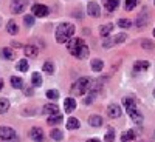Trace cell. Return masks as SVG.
<instances>
[{"instance_id":"6","label":"cell","mask_w":155,"mask_h":142,"mask_svg":"<svg viewBox=\"0 0 155 142\" xmlns=\"http://www.w3.org/2000/svg\"><path fill=\"white\" fill-rule=\"evenodd\" d=\"M88 54H90V49H88V46L85 43H82L78 49H74V53H73V56L78 57V59H87Z\"/></svg>"},{"instance_id":"44","label":"cell","mask_w":155,"mask_h":142,"mask_svg":"<svg viewBox=\"0 0 155 142\" xmlns=\"http://www.w3.org/2000/svg\"><path fill=\"white\" fill-rule=\"evenodd\" d=\"M153 142H155V134H153Z\"/></svg>"},{"instance_id":"11","label":"cell","mask_w":155,"mask_h":142,"mask_svg":"<svg viewBox=\"0 0 155 142\" xmlns=\"http://www.w3.org/2000/svg\"><path fill=\"white\" fill-rule=\"evenodd\" d=\"M107 114H109V118L118 119L120 116H121V108H120L118 105L112 104V105H109V107H107Z\"/></svg>"},{"instance_id":"17","label":"cell","mask_w":155,"mask_h":142,"mask_svg":"<svg viewBox=\"0 0 155 142\" xmlns=\"http://www.w3.org/2000/svg\"><path fill=\"white\" fill-rule=\"evenodd\" d=\"M62 114H51V116H48V119H47V122H48V125H59V124H62Z\"/></svg>"},{"instance_id":"37","label":"cell","mask_w":155,"mask_h":142,"mask_svg":"<svg viewBox=\"0 0 155 142\" xmlns=\"http://www.w3.org/2000/svg\"><path fill=\"white\" fill-rule=\"evenodd\" d=\"M23 22H25L27 27H33V25H34V16H25L23 17Z\"/></svg>"},{"instance_id":"31","label":"cell","mask_w":155,"mask_h":142,"mask_svg":"<svg viewBox=\"0 0 155 142\" xmlns=\"http://www.w3.org/2000/svg\"><path fill=\"white\" fill-rule=\"evenodd\" d=\"M44 71L47 73V74H53L54 73V65L51 62H45L44 63Z\"/></svg>"},{"instance_id":"41","label":"cell","mask_w":155,"mask_h":142,"mask_svg":"<svg viewBox=\"0 0 155 142\" xmlns=\"http://www.w3.org/2000/svg\"><path fill=\"white\" fill-rule=\"evenodd\" d=\"M87 142H99V140H98V139H88Z\"/></svg>"},{"instance_id":"13","label":"cell","mask_w":155,"mask_h":142,"mask_svg":"<svg viewBox=\"0 0 155 142\" xmlns=\"http://www.w3.org/2000/svg\"><path fill=\"white\" fill-rule=\"evenodd\" d=\"M23 53H25V56L27 57H37V54H39V49L34 46V45H27L23 48Z\"/></svg>"},{"instance_id":"20","label":"cell","mask_w":155,"mask_h":142,"mask_svg":"<svg viewBox=\"0 0 155 142\" xmlns=\"http://www.w3.org/2000/svg\"><path fill=\"white\" fill-rule=\"evenodd\" d=\"M112 30H113V23H107V25H102V27L99 28V34L102 36V37H107L110 33H112Z\"/></svg>"},{"instance_id":"3","label":"cell","mask_w":155,"mask_h":142,"mask_svg":"<svg viewBox=\"0 0 155 142\" xmlns=\"http://www.w3.org/2000/svg\"><path fill=\"white\" fill-rule=\"evenodd\" d=\"M30 137L33 139V142H45V134H44V131H42V128H39V127L31 128Z\"/></svg>"},{"instance_id":"30","label":"cell","mask_w":155,"mask_h":142,"mask_svg":"<svg viewBox=\"0 0 155 142\" xmlns=\"http://www.w3.org/2000/svg\"><path fill=\"white\" fill-rule=\"evenodd\" d=\"M130 25H132V22L130 20H129V19H120L118 20V27L120 28H130Z\"/></svg>"},{"instance_id":"34","label":"cell","mask_w":155,"mask_h":142,"mask_svg":"<svg viewBox=\"0 0 155 142\" xmlns=\"http://www.w3.org/2000/svg\"><path fill=\"white\" fill-rule=\"evenodd\" d=\"M126 39H127V36H126L124 33H121V34H118V36L113 37V42H115V45H116V43H123Z\"/></svg>"},{"instance_id":"21","label":"cell","mask_w":155,"mask_h":142,"mask_svg":"<svg viewBox=\"0 0 155 142\" xmlns=\"http://www.w3.org/2000/svg\"><path fill=\"white\" fill-rule=\"evenodd\" d=\"M134 139H135V131L134 130L123 131V134H121V140L123 142H129V140H134Z\"/></svg>"},{"instance_id":"23","label":"cell","mask_w":155,"mask_h":142,"mask_svg":"<svg viewBox=\"0 0 155 142\" xmlns=\"http://www.w3.org/2000/svg\"><path fill=\"white\" fill-rule=\"evenodd\" d=\"M102 67H104V62H102L101 59H93V60H92V70H93V71L98 73V71L102 70Z\"/></svg>"},{"instance_id":"36","label":"cell","mask_w":155,"mask_h":142,"mask_svg":"<svg viewBox=\"0 0 155 142\" xmlns=\"http://www.w3.org/2000/svg\"><path fill=\"white\" fill-rule=\"evenodd\" d=\"M47 97L54 100V99H58V97H59V93L56 91V90H48V91H47Z\"/></svg>"},{"instance_id":"40","label":"cell","mask_w":155,"mask_h":142,"mask_svg":"<svg viewBox=\"0 0 155 142\" xmlns=\"http://www.w3.org/2000/svg\"><path fill=\"white\" fill-rule=\"evenodd\" d=\"M23 93L27 94V96H31V94H33V90H31V87H27V88L23 90Z\"/></svg>"},{"instance_id":"42","label":"cell","mask_w":155,"mask_h":142,"mask_svg":"<svg viewBox=\"0 0 155 142\" xmlns=\"http://www.w3.org/2000/svg\"><path fill=\"white\" fill-rule=\"evenodd\" d=\"M2 88H3V80L0 79V90H2Z\"/></svg>"},{"instance_id":"12","label":"cell","mask_w":155,"mask_h":142,"mask_svg":"<svg viewBox=\"0 0 155 142\" xmlns=\"http://www.w3.org/2000/svg\"><path fill=\"white\" fill-rule=\"evenodd\" d=\"M74 108H76V100L73 97H67L64 100V110H65V113H71V111H74Z\"/></svg>"},{"instance_id":"8","label":"cell","mask_w":155,"mask_h":142,"mask_svg":"<svg viewBox=\"0 0 155 142\" xmlns=\"http://www.w3.org/2000/svg\"><path fill=\"white\" fill-rule=\"evenodd\" d=\"M87 12H88V16H92V17H99L101 16V8L96 2H90L87 5Z\"/></svg>"},{"instance_id":"43","label":"cell","mask_w":155,"mask_h":142,"mask_svg":"<svg viewBox=\"0 0 155 142\" xmlns=\"http://www.w3.org/2000/svg\"><path fill=\"white\" fill-rule=\"evenodd\" d=\"M153 97H155V90H153Z\"/></svg>"},{"instance_id":"33","label":"cell","mask_w":155,"mask_h":142,"mask_svg":"<svg viewBox=\"0 0 155 142\" xmlns=\"http://www.w3.org/2000/svg\"><path fill=\"white\" fill-rule=\"evenodd\" d=\"M17 70H19V71H28V62L25 60V59L19 60V63H17Z\"/></svg>"},{"instance_id":"15","label":"cell","mask_w":155,"mask_h":142,"mask_svg":"<svg viewBox=\"0 0 155 142\" xmlns=\"http://www.w3.org/2000/svg\"><path fill=\"white\" fill-rule=\"evenodd\" d=\"M42 111H44V114H48V116L58 114V113H59V107H58L56 104H47V105L42 108Z\"/></svg>"},{"instance_id":"27","label":"cell","mask_w":155,"mask_h":142,"mask_svg":"<svg viewBox=\"0 0 155 142\" xmlns=\"http://www.w3.org/2000/svg\"><path fill=\"white\" fill-rule=\"evenodd\" d=\"M31 82H33L34 87H41V85H42V76L39 74V73H33V76H31Z\"/></svg>"},{"instance_id":"7","label":"cell","mask_w":155,"mask_h":142,"mask_svg":"<svg viewBox=\"0 0 155 142\" xmlns=\"http://www.w3.org/2000/svg\"><path fill=\"white\" fill-rule=\"evenodd\" d=\"M14 136H16V133H14L12 128H9V127H0V139H2V140H9Z\"/></svg>"},{"instance_id":"35","label":"cell","mask_w":155,"mask_h":142,"mask_svg":"<svg viewBox=\"0 0 155 142\" xmlns=\"http://www.w3.org/2000/svg\"><path fill=\"white\" fill-rule=\"evenodd\" d=\"M123 105H124L126 108H130V107H135V102H134L130 97H124V99H123Z\"/></svg>"},{"instance_id":"18","label":"cell","mask_w":155,"mask_h":142,"mask_svg":"<svg viewBox=\"0 0 155 142\" xmlns=\"http://www.w3.org/2000/svg\"><path fill=\"white\" fill-rule=\"evenodd\" d=\"M104 5H106V9L109 12H113L120 5V0H104Z\"/></svg>"},{"instance_id":"45","label":"cell","mask_w":155,"mask_h":142,"mask_svg":"<svg viewBox=\"0 0 155 142\" xmlns=\"http://www.w3.org/2000/svg\"><path fill=\"white\" fill-rule=\"evenodd\" d=\"M153 36H155V30H153Z\"/></svg>"},{"instance_id":"24","label":"cell","mask_w":155,"mask_h":142,"mask_svg":"<svg viewBox=\"0 0 155 142\" xmlns=\"http://www.w3.org/2000/svg\"><path fill=\"white\" fill-rule=\"evenodd\" d=\"M8 110H9V100L2 97L0 99V114H5Z\"/></svg>"},{"instance_id":"19","label":"cell","mask_w":155,"mask_h":142,"mask_svg":"<svg viewBox=\"0 0 155 142\" xmlns=\"http://www.w3.org/2000/svg\"><path fill=\"white\" fill-rule=\"evenodd\" d=\"M6 31H8L9 34H12V36H16V34L19 33V27H17V23H16L14 20H9V22L6 23Z\"/></svg>"},{"instance_id":"14","label":"cell","mask_w":155,"mask_h":142,"mask_svg":"<svg viewBox=\"0 0 155 142\" xmlns=\"http://www.w3.org/2000/svg\"><path fill=\"white\" fill-rule=\"evenodd\" d=\"M149 67H150V63L147 60H137L134 63V70L135 71H146V70H149Z\"/></svg>"},{"instance_id":"2","label":"cell","mask_w":155,"mask_h":142,"mask_svg":"<svg viewBox=\"0 0 155 142\" xmlns=\"http://www.w3.org/2000/svg\"><path fill=\"white\" fill-rule=\"evenodd\" d=\"M90 88V79L88 77H79L71 87V91L76 94V96H84Z\"/></svg>"},{"instance_id":"29","label":"cell","mask_w":155,"mask_h":142,"mask_svg":"<svg viewBox=\"0 0 155 142\" xmlns=\"http://www.w3.org/2000/svg\"><path fill=\"white\" fill-rule=\"evenodd\" d=\"M138 2H140V0H126V2H124V8H126V11H132V9L138 5Z\"/></svg>"},{"instance_id":"9","label":"cell","mask_w":155,"mask_h":142,"mask_svg":"<svg viewBox=\"0 0 155 142\" xmlns=\"http://www.w3.org/2000/svg\"><path fill=\"white\" fill-rule=\"evenodd\" d=\"M127 110V113L130 114V119L135 122V124H141L143 122V114H141L135 107H130V108H126Z\"/></svg>"},{"instance_id":"1","label":"cell","mask_w":155,"mask_h":142,"mask_svg":"<svg viewBox=\"0 0 155 142\" xmlns=\"http://www.w3.org/2000/svg\"><path fill=\"white\" fill-rule=\"evenodd\" d=\"M73 34H74V25L73 23H68V22L61 23L56 30V42L58 43H67Z\"/></svg>"},{"instance_id":"16","label":"cell","mask_w":155,"mask_h":142,"mask_svg":"<svg viewBox=\"0 0 155 142\" xmlns=\"http://www.w3.org/2000/svg\"><path fill=\"white\" fill-rule=\"evenodd\" d=\"M88 124L92 125V127H95V128H98V127L102 125V118H101L99 114H92L88 118Z\"/></svg>"},{"instance_id":"22","label":"cell","mask_w":155,"mask_h":142,"mask_svg":"<svg viewBox=\"0 0 155 142\" xmlns=\"http://www.w3.org/2000/svg\"><path fill=\"white\" fill-rule=\"evenodd\" d=\"M79 121H78L76 118H70L68 121H67V128L68 130H78V128H79Z\"/></svg>"},{"instance_id":"32","label":"cell","mask_w":155,"mask_h":142,"mask_svg":"<svg viewBox=\"0 0 155 142\" xmlns=\"http://www.w3.org/2000/svg\"><path fill=\"white\" fill-rule=\"evenodd\" d=\"M104 139H106V142H113L115 140V130H113V128H109L106 136H104Z\"/></svg>"},{"instance_id":"25","label":"cell","mask_w":155,"mask_h":142,"mask_svg":"<svg viewBox=\"0 0 155 142\" xmlns=\"http://www.w3.org/2000/svg\"><path fill=\"white\" fill-rule=\"evenodd\" d=\"M2 56H3L5 59H8V60H12V59L16 57V53H14L11 48H3V49H2Z\"/></svg>"},{"instance_id":"10","label":"cell","mask_w":155,"mask_h":142,"mask_svg":"<svg viewBox=\"0 0 155 142\" xmlns=\"http://www.w3.org/2000/svg\"><path fill=\"white\" fill-rule=\"evenodd\" d=\"M84 43V40L82 39H79V37H74V39H70V40L67 42V48H68V51L73 54L74 53V49H78L81 45Z\"/></svg>"},{"instance_id":"4","label":"cell","mask_w":155,"mask_h":142,"mask_svg":"<svg viewBox=\"0 0 155 142\" xmlns=\"http://www.w3.org/2000/svg\"><path fill=\"white\" fill-rule=\"evenodd\" d=\"M27 8V0H14L11 5V11L14 12V14H22Z\"/></svg>"},{"instance_id":"26","label":"cell","mask_w":155,"mask_h":142,"mask_svg":"<svg viewBox=\"0 0 155 142\" xmlns=\"http://www.w3.org/2000/svg\"><path fill=\"white\" fill-rule=\"evenodd\" d=\"M50 136H51V139H53V140H58V142L64 139V134H62V131H61V130H58V128H54V130H51Z\"/></svg>"},{"instance_id":"5","label":"cell","mask_w":155,"mask_h":142,"mask_svg":"<svg viewBox=\"0 0 155 142\" xmlns=\"http://www.w3.org/2000/svg\"><path fill=\"white\" fill-rule=\"evenodd\" d=\"M31 11H33V16L36 17H47L48 16V8L45 6V5H34L33 8H31Z\"/></svg>"},{"instance_id":"39","label":"cell","mask_w":155,"mask_h":142,"mask_svg":"<svg viewBox=\"0 0 155 142\" xmlns=\"http://www.w3.org/2000/svg\"><path fill=\"white\" fill-rule=\"evenodd\" d=\"M155 45L152 43V42H147V40H143V48H146V49H152Z\"/></svg>"},{"instance_id":"38","label":"cell","mask_w":155,"mask_h":142,"mask_svg":"<svg viewBox=\"0 0 155 142\" xmlns=\"http://www.w3.org/2000/svg\"><path fill=\"white\" fill-rule=\"evenodd\" d=\"M144 25H146V16L141 14L140 20H137V27H144Z\"/></svg>"},{"instance_id":"28","label":"cell","mask_w":155,"mask_h":142,"mask_svg":"<svg viewBox=\"0 0 155 142\" xmlns=\"http://www.w3.org/2000/svg\"><path fill=\"white\" fill-rule=\"evenodd\" d=\"M11 85L14 87V88H22V87H23V80H22V77L12 76V77H11Z\"/></svg>"}]
</instances>
